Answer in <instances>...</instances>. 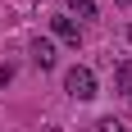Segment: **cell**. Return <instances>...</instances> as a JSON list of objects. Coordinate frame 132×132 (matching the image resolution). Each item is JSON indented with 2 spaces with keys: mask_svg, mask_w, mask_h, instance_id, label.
<instances>
[{
  "mask_svg": "<svg viewBox=\"0 0 132 132\" xmlns=\"http://www.w3.org/2000/svg\"><path fill=\"white\" fill-rule=\"evenodd\" d=\"M114 91H123V96H132V59H123V64L114 68Z\"/></svg>",
  "mask_w": 132,
  "mask_h": 132,
  "instance_id": "cell-4",
  "label": "cell"
},
{
  "mask_svg": "<svg viewBox=\"0 0 132 132\" xmlns=\"http://www.w3.org/2000/svg\"><path fill=\"white\" fill-rule=\"evenodd\" d=\"M68 9L82 14V18H91V14H96V0H68Z\"/></svg>",
  "mask_w": 132,
  "mask_h": 132,
  "instance_id": "cell-5",
  "label": "cell"
},
{
  "mask_svg": "<svg viewBox=\"0 0 132 132\" xmlns=\"http://www.w3.org/2000/svg\"><path fill=\"white\" fill-rule=\"evenodd\" d=\"M114 5H123V9H132V0H114Z\"/></svg>",
  "mask_w": 132,
  "mask_h": 132,
  "instance_id": "cell-7",
  "label": "cell"
},
{
  "mask_svg": "<svg viewBox=\"0 0 132 132\" xmlns=\"http://www.w3.org/2000/svg\"><path fill=\"white\" fill-rule=\"evenodd\" d=\"M32 64H37V68H55V46H50V41H32Z\"/></svg>",
  "mask_w": 132,
  "mask_h": 132,
  "instance_id": "cell-3",
  "label": "cell"
},
{
  "mask_svg": "<svg viewBox=\"0 0 132 132\" xmlns=\"http://www.w3.org/2000/svg\"><path fill=\"white\" fill-rule=\"evenodd\" d=\"M128 37H132V27H128Z\"/></svg>",
  "mask_w": 132,
  "mask_h": 132,
  "instance_id": "cell-8",
  "label": "cell"
},
{
  "mask_svg": "<svg viewBox=\"0 0 132 132\" xmlns=\"http://www.w3.org/2000/svg\"><path fill=\"white\" fill-rule=\"evenodd\" d=\"M100 132H128V128H123L119 119H105V123H100Z\"/></svg>",
  "mask_w": 132,
  "mask_h": 132,
  "instance_id": "cell-6",
  "label": "cell"
},
{
  "mask_svg": "<svg viewBox=\"0 0 132 132\" xmlns=\"http://www.w3.org/2000/svg\"><path fill=\"white\" fill-rule=\"evenodd\" d=\"M64 91L73 96V100H91V96H96V73L87 64H73L64 73Z\"/></svg>",
  "mask_w": 132,
  "mask_h": 132,
  "instance_id": "cell-1",
  "label": "cell"
},
{
  "mask_svg": "<svg viewBox=\"0 0 132 132\" xmlns=\"http://www.w3.org/2000/svg\"><path fill=\"white\" fill-rule=\"evenodd\" d=\"M50 32L64 41V46H73V50L82 46V32H78V23H73V18H64V14H59V18H50Z\"/></svg>",
  "mask_w": 132,
  "mask_h": 132,
  "instance_id": "cell-2",
  "label": "cell"
}]
</instances>
